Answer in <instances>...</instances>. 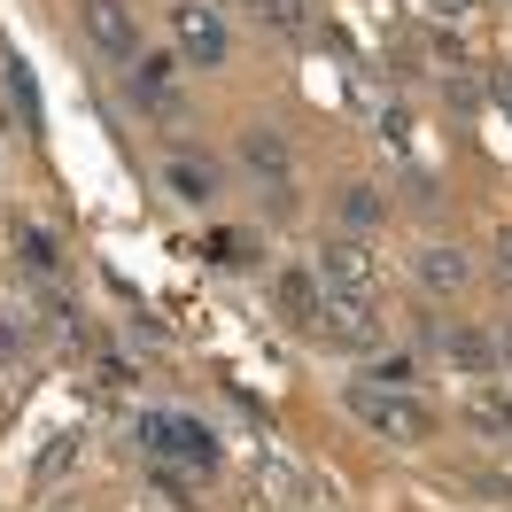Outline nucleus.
Returning a JSON list of instances; mask_svg holds the SVG:
<instances>
[{
    "instance_id": "1",
    "label": "nucleus",
    "mask_w": 512,
    "mask_h": 512,
    "mask_svg": "<svg viewBox=\"0 0 512 512\" xmlns=\"http://www.w3.org/2000/svg\"><path fill=\"white\" fill-rule=\"evenodd\" d=\"M140 443L156 450L163 466H194V474L218 466V435H210L194 412H140Z\"/></svg>"
},
{
    "instance_id": "18",
    "label": "nucleus",
    "mask_w": 512,
    "mask_h": 512,
    "mask_svg": "<svg viewBox=\"0 0 512 512\" xmlns=\"http://www.w3.org/2000/svg\"><path fill=\"white\" fill-rule=\"evenodd\" d=\"M497 373H512V326L497 334Z\"/></svg>"
},
{
    "instance_id": "11",
    "label": "nucleus",
    "mask_w": 512,
    "mask_h": 512,
    "mask_svg": "<svg viewBox=\"0 0 512 512\" xmlns=\"http://www.w3.org/2000/svg\"><path fill=\"white\" fill-rule=\"evenodd\" d=\"M163 179H171L179 202H218V163H210V156H171Z\"/></svg>"
},
{
    "instance_id": "9",
    "label": "nucleus",
    "mask_w": 512,
    "mask_h": 512,
    "mask_svg": "<svg viewBox=\"0 0 512 512\" xmlns=\"http://www.w3.org/2000/svg\"><path fill=\"white\" fill-rule=\"evenodd\" d=\"M319 280H326V295H365L373 303V256H365V241H334L319 256Z\"/></svg>"
},
{
    "instance_id": "5",
    "label": "nucleus",
    "mask_w": 512,
    "mask_h": 512,
    "mask_svg": "<svg viewBox=\"0 0 512 512\" xmlns=\"http://www.w3.org/2000/svg\"><path fill=\"white\" fill-rule=\"evenodd\" d=\"M241 163H249L256 179H264V194L288 210V194H295V156H288V140H280L272 125H249V132H241Z\"/></svg>"
},
{
    "instance_id": "17",
    "label": "nucleus",
    "mask_w": 512,
    "mask_h": 512,
    "mask_svg": "<svg viewBox=\"0 0 512 512\" xmlns=\"http://www.w3.org/2000/svg\"><path fill=\"white\" fill-rule=\"evenodd\" d=\"M497 280H512V225L497 233Z\"/></svg>"
},
{
    "instance_id": "8",
    "label": "nucleus",
    "mask_w": 512,
    "mask_h": 512,
    "mask_svg": "<svg viewBox=\"0 0 512 512\" xmlns=\"http://www.w3.org/2000/svg\"><path fill=\"white\" fill-rule=\"evenodd\" d=\"M435 350H443V365L474 373V381L497 373V334H481V326H435Z\"/></svg>"
},
{
    "instance_id": "16",
    "label": "nucleus",
    "mask_w": 512,
    "mask_h": 512,
    "mask_svg": "<svg viewBox=\"0 0 512 512\" xmlns=\"http://www.w3.org/2000/svg\"><path fill=\"white\" fill-rule=\"evenodd\" d=\"M24 256H32V272H55V241L47 233H24Z\"/></svg>"
},
{
    "instance_id": "19",
    "label": "nucleus",
    "mask_w": 512,
    "mask_h": 512,
    "mask_svg": "<svg viewBox=\"0 0 512 512\" xmlns=\"http://www.w3.org/2000/svg\"><path fill=\"white\" fill-rule=\"evenodd\" d=\"M435 8H443V16H458V8H466V0H435Z\"/></svg>"
},
{
    "instance_id": "7",
    "label": "nucleus",
    "mask_w": 512,
    "mask_h": 512,
    "mask_svg": "<svg viewBox=\"0 0 512 512\" xmlns=\"http://www.w3.org/2000/svg\"><path fill=\"white\" fill-rule=\"evenodd\" d=\"M86 32L109 63H140V24H132L125 0H86Z\"/></svg>"
},
{
    "instance_id": "3",
    "label": "nucleus",
    "mask_w": 512,
    "mask_h": 512,
    "mask_svg": "<svg viewBox=\"0 0 512 512\" xmlns=\"http://www.w3.org/2000/svg\"><path fill=\"white\" fill-rule=\"evenodd\" d=\"M311 334H326L334 350H381V319H373V303H365V295H319Z\"/></svg>"
},
{
    "instance_id": "6",
    "label": "nucleus",
    "mask_w": 512,
    "mask_h": 512,
    "mask_svg": "<svg viewBox=\"0 0 512 512\" xmlns=\"http://www.w3.org/2000/svg\"><path fill=\"white\" fill-rule=\"evenodd\" d=\"M132 101H140L148 117H163V125H179V117H187L179 63H171V55H140V63H132Z\"/></svg>"
},
{
    "instance_id": "14",
    "label": "nucleus",
    "mask_w": 512,
    "mask_h": 512,
    "mask_svg": "<svg viewBox=\"0 0 512 512\" xmlns=\"http://www.w3.org/2000/svg\"><path fill=\"white\" fill-rule=\"evenodd\" d=\"M381 218H388L381 187H342V225H350V233H373Z\"/></svg>"
},
{
    "instance_id": "10",
    "label": "nucleus",
    "mask_w": 512,
    "mask_h": 512,
    "mask_svg": "<svg viewBox=\"0 0 512 512\" xmlns=\"http://www.w3.org/2000/svg\"><path fill=\"white\" fill-rule=\"evenodd\" d=\"M412 280H419L427 295H458L466 280H474V264H466L458 249H443V241H427V249L412 256Z\"/></svg>"
},
{
    "instance_id": "13",
    "label": "nucleus",
    "mask_w": 512,
    "mask_h": 512,
    "mask_svg": "<svg viewBox=\"0 0 512 512\" xmlns=\"http://www.w3.org/2000/svg\"><path fill=\"white\" fill-rule=\"evenodd\" d=\"M249 8H256V24L280 32V39H295L303 24H311V0H249Z\"/></svg>"
},
{
    "instance_id": "4",
    "label": "nucleus",
    "mask_w": 512,
    "mask_h": 512,
    "mask_svg": "<svg viewBox=\"0 0 512 512\" xmlns=\"http://www.w3.org/2000/svg\"><path fill=\"white\" fill-rule=\"evenodd\" d=\"M171 32H179V55H187L194 70H218L225 55H233V39H225V24H218L210 0H187V8L171 16Z\"/></svg>"
},
{
    "instance_id": "2",
    "label": "nucleus",
    "mask_w": 512,
    "mask_h": 512,
    "mask_svg": "<svg viewBox=\"0 0 512 512\" xmlns=\"http://www.w3.org/2000/svg\"><path fill=\"white\" fill-rule=\"evenodd\" d=\"M350 412L365 419L373 435H388V443H427V435H435V412L412 404L404 388H350Z\"/></svg>"
},
{
    "instance_id": "12",
    "label": "nucleus",
    "mask_w": 512,
    "mask_h": 512,
    "mask_svg": "<svg viewBox=\"0 0 512 512\" xmlns=\"http://www.w3.org/2000/svg\"><path fill=\"white\" fill-rule=\"evenodd\" d=\"M319 280H311V272H303V264H295V272H280V311H288L295 326H311V311H319Z\"/></svg>"
},
{
    "instance_id": "15",
    "label": "nucleus",
    "mask_w": 512,
    "mask_h": 512,
    "mask_svg": "<svg viewBox=\"0 0 512 512\" xmlns=\"http://www.w3.org/2000/svg\"><path fill=\"white\" fill-rule=\"evenodd\" d=\"M466 419H474L481 435H512V396L505 388H481L474 404H466Z\"/></svg>"
}]
</instances>
